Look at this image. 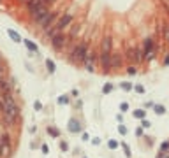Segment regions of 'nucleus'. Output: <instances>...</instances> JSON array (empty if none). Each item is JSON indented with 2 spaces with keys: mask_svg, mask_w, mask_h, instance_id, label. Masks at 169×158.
<instances>
[{
  "mask_svg": "<svg viewBox=\"0 0 169 158\" xmlns=\"http://www.w3.org/2000/svg\"><path fill=\"white\" fill-rule=\"evenodd\" d=\"M127 74L129 76H136L138 74V65H127Z\"/></svg>",
  "mask_w": 169,
  "mask_h": 158,
  "instance_id": "nucleus-17",
  "label": "nucleus"
},
{
  "mask_svg": "<svg viewBox=\"0 0 169 158\" xmlns=\"http://www.w3.org/2000/svg\"><path fill=\"white\" fill-rule=\"evenodd\" d=\"M160 153H169V141H164L162 144H160V149H159Z\"/></svg>",
  "mask_w": 169,
  "mask_h": 158,
  "instance_id": "nucleus-20",
  "label": "nucleus"
},
{
  "mask_svg": "<svg viewBox=\"0 0 169 158\" xmlns=\"http://www.w3.org/2000/svg\"><path fill=\"white\" fill-rule=\"evenodd\" d=\"M60 148H62V151H67V149H69V146H67V142H62V144H60Z\"/></svg>",
  "mask_w": 169,
  "mask_h": 158,
  "instance_id": "nucleus-33",
  "label": "nucleus"
},
{
  "mask_svg": "<svg viewBox=\"0 0 169 158\" xmlns=\"http://www.w3.org/2000/svg\"><path fill=\"white\" fill-rule=\"evenodd\" d=\"M92 142H93V144H97V146H99V144H101V139H92Z\"/></svg>",
  "mask_w": 169,
  "mask_h": 158,
  "instance_id": "nucleus-37",
  "label": "nucleus"
},
{
  "mask_svg": "<svg viewBox=\"0 0 169 158\" xmlns=\"http://www.w3.org/2000/svg\"><path fill=\"white\" fill-rule=\"evenodd\" d=\"M69 128H71V132L78 134V132L81 130V125H79V121H78V120H71V121H69Z\"/></svg>",
  "mask_w": 169,
  "mask_h": 158,
  "instance_id": "nucleus-14",
  "label": "nucleus"
},
{
  "mask_svg": "<svg viewBox=\"0 0 169 158\" xmlns=\"http://www.w3.org/2000/svg\"><path fill=\"white\" fill-rule=\"evenodd\" d=\"M136 135H138V137H141V135H143V128H141V127L136 130Z\"/></svg>",
  "mask_w": 169,
  "mask_h": 158,
  "instance_id": "nucleus-34",
  "label": "nucleus"
},
{
  "mask_svg": "<svg viewBox=\"0 0 169 158\" xmlns=\"http://www.w3.org/2000/svg\"><path fill=\"white\" fill-rule=\"evenodd\" d=\"M9 37H11V39H14L16 42H21V40H23V39H21V37H19L14 30H9Z\"/></svg>",
  "mask_w": 169,
  "mask_h": 158,
  "instance_id": "nucleus-18",
  "label": "nucleus"
},
{
  "mask_svg": "<svg viewBox=\"0 0 169 158\" xmlns=\"http://www.w3.org/2000/svg\"><path fill=\"white\" fill-rule=\"evenodd\" d=\"M134 90H136L138 93H145V86H143V84H136V86H134Z\"/></svg>",
  "mask_w": 169,
  "mask_h": 158,
  "instance_id": "nucleus-25",
  "label": "nucleus"
},
{
  "mask_svg": "<svg viewBox=\"0 0 169 158\" xmlns=\"http://www.w3.org/2000/svg\"><path fill=\"white\" fill-rule=\"evenodd\" d=\"M51 11V5H46V4H39L37 7H34L32 11H30V21L35 25L39 19H42L48 12Z\"/></svg>",
  "mask_w": 169,
  "mask_h": 158,
  "instance_id": "nucleus-3",
  "label": "nucleus"
},
{
  "mask_svg": "<svg viewBox=\"0 0 169 158\" xmlns=\"http://www.w3.org/2000/svg\"><path fill=\"white\" fill-rule=\"evenodd\" d=\"M123 151H125V155H127V157H130V149H129V146H127V144H123Z\"/></svg>",
  "mask_w": 169,
  "mask_h": 158,
  "instance_id": "nucleus-31",
  "label": "nucleus"
},
{
  "mask_svg": "<svg viewBox=\"0 0 169 158\" xmlns=\"http://www.w3.org/2000/svg\"><path fill=\"white\" fill-rule=\"evenodd\" d=\"M111 91H113V84L111 83H106L104 88H102V93H111Z\"/></svg>",
  "mask_w": 169,
  "mask_h": 158,
  "instance_id": "nucleus-22",
  "label": "nucleus"
},
{
  "mask_svg": "<svg viewBox=\"0 0 169 158\" xmlns=\"http://www.w3.org/2000/svg\"><path fill=\"white\" fill-rule=\"evenodd\" d=\"M58 102H60V104H69V97H67V95H62V97L58 98Z\"/></svg>",
  "mask_w": 169,
  "mask_h": 158,
  "instance_id": "nucleus-26",
  "label": "nucleus"
},
{
  "mask_svg": "<svg viewBox=\"0 0 169 158\" xmlns=\"http://www.w3.org/2000/svg\"><path fill=\"white\" fill-rule=\"evenodd\" d=\"M72 23H74V14L67 11V12H62V14H60L58 21H56V26H58V30H60V32H63V30H65V28H69Z\"/></svg>",
  "mask_w": 169,
  "mask_h": 158,
  "instance_id": "nucleus-6",
  "label": "nucleus"
},
{
  "mask_svg": "<svg viewBox=\"0 0 169 158\" xmlns=\"http://www.w3.org/2000/svg\"><path fill=\"white\" fill-rule=\"evenodd\" d=\"M111 53L113 51H99V67L104 74H108L111 70Z\"/></svg>",
  "mask_w": 169,
  "mask_h": 158,
  "instance_id": "nucleus-5",
  "label": "nucleus"
},
{
  "mask_svg": "<svg viewBox=\"0 0 169 158\" xmlns=\"http://www.w3.org/2000/svg\"><path fill=\"white\" fill-rule=\"evenodd\" d=\"M123 63H125L123 53L113 49V53H111V70H120V69L123 67Z\"/></svg>",
  "mask_w": 169,
  "mask_h": 158,
  "instance_id": "nucleus-9",
  "label": "nucleus"
},
{
  "mask_svg": "<svg viewBox=\"0 0 169 158\" xmlns=\"http://www.w3.org/2000/svg\"><path fill=\"white\" fill-rule=\"evenodd\" d=\"M122 88H123L125 91H130V90H132V84H130V83H122Z\"/></svg>",
  "mask_w": 169,
  "mask_h": 158,
  "instance_id": "nucleus-24",
  "label": "nucleus"
},
{
  "mask_svg": "<svg viewBox=\"0 0 169 158\" xmlns=\"http://www.w3.org/2000/svg\"><path fill=\"white\" fill-rule=\"evenodd\" d=\"M60 14H62L60 11H49V12H48V14H46V16H44L42 19H39V21L35 23V26H37L39 30H42V32H44L46 28H49V26H53V25H55V23L58 21V18H60Z\"/></svg>",
  "mask_w": 169,
  "mask_h": 158,
  "instance_id": "nucleus-2",
  "label": "nucleus"
},
{
  "mask_svg": "<svg viewBox=\"0 0 169 158\" xmlns=\"http://www.w3.org/2000/svg\"><path fill=\"white\" fill-rule=\"evenodd\" d=\"M49 42H51V47H53L55 51H63V49L69 46V39H67V33H65V32L56 33Z\"/></svg>",
  "mask_w": 169,
  "mask_h": 158,
  "instance_id": "nucleus-4",
  "label": "nucleus"
},
{
  "mask_svg": "<svg viewBox=\"0 0 169 158\" xmlns=\"http://www.w3.org/2000/svg\"><path fill=\"white\" fill-rule=\"evenodd\" d=\"M162 63H164V65H169V53H168V55H164V58H162Z\"/></svg>",
  "mask_w": 169,
  "mask_h": 158,
  "instance_id": "nucleus-30",
  "label": "nucleus"
},
{
  "mask_svg": "<svg viewBox=\"0 0 169 158\" xmlns=\"http://www.w3.org/2000/svg\"><path fill=\"white\" fill-rule=\"evenodd\" d=\"M118 132H120V134H122V135H125V134H127V127H125V125H122V123H120V127H118Z\"/></svg>",
  "mask_w": 169,
  "mask_h": 158,
  "instance_id": "nucleus-27",
  "label": "nucleus"
},
{
  "mask_svg": "<svg viewBox=\"0 0 169 158\" xmlns=\"http://www.w3.org/2000/svg\"><path fill=\"white\" fill-rule=\"evenodd\" d=\"M145 63V51L141 44H134V56H132V65H141Z\"/></svg>",
  "mask_w": 169,
  "mask_h": 158,
  "instance_id": "nucleus-11",
  "label": "nucleus"
},
{
  "mask_svg": "<svg viewBox=\"0 0 169 158\" xmlns=\"http://www.w3.org/2000/svg\"><path fill=\"white\" fill-rule=\"evenodd\" d=\"M145 116H146L145 109H136V111H134V118H138V120H145Z\"/></svg>",
  "mask_w": 169,
  "mask_h": 158,
  "instance_id": "nucleus-15",
  "label": "nucleus"
},
{
  "mask_svg": "<svg viewBox=\"0 0 169 158\" xmlns=\"http://www.w3.org/2000/svg\"><path fill=\"white\" fill-rule=\"evenodd\" d=\"M157 56H159V49H153V51H150V53L145 55V62H155Z\"/></svg>",
  "mask_w": 169,
  "mask_h": 158,
  "instance_id": "nucleus-13",
  "label": "nucleus"
},
{
  "mask_svg": "<svg viewBox=\"0 0 169 158\" xmlns=\"http://www.w3.org/2000/svg\"><path fill=\"white\" fill-rule=\"evenodd\" d=\"M90 49H92V46H90V42H88V40H78V42H74V44L71 46L69 55H67V60H69L71 63L83 65V62L86 60V56H88Z\"/></svg>",
  "mask_w": 169,
  "mask_h": 158,
  "instance_id": "nucleus-1",
  "label": "nucleus"
},
{
  "mask_svg": "<svg viewBox=\"0 0 169 158\" xmlns=\"http://www.w3.org/2000/svg\"><path fill=\"white\" fill-rule=\"evenodd\" d=\"M141 47H143L145 55H146V53H150V51H153V49H159L157 37H155V35H148V37H145V39H143V42H141Z\"/></svg>",
  "mask_w": 169,
  "mask_h": 158,
  "instance_id": "nucleus-8",
  "label": "nucleus"
},
{
  "mask_svg": "<svg viewBox=\"0 0 169 158\" xmlns=\"http://www.w3.org/2000/svg\"><path fill=\"white\" fill-rule=\"evenodd\" d=\"M19 2H21V4H23V5H25V4H28V2H30V0H19Z\"/></svg>",
  "mask_w": 169,
  "mask_h": 158,
  "instance_id": "nucleus-38",
  "label": "nucleus"
},
{
  "mask_svg": "<svg viewBox=\"0 0 169 158\" xmlns=\"http://www.w3.org/2000/svg\"><path fill=\"white\" fill-rule=\"evenodd\" d=\"M153 111H155L157 114H164V113H166V107L160 106V104H157V106H153Z\"/></svg>",
  "mask_w": 169,
  "mask_h": 158,
  "instance_id": "nucleus-19",
  "label": "nucleus"
},
{
  "mask_svg": "<svg viewBox=\"0 0 169 158\" xmlns=\"http://www.w3.org/2000/svg\"><path fill=\"white\" fill-rule=\"evenodd\" d=\"M99 51H113V35L109 32H106L101 39V44H99Z\"/></svg>",
  "mask_w": 169,
  "mask_h": 158,
  "instance_id": "nucleus-10",
  "label": "nucleus"
},
{
  "mask_svg": "<svg viewBox=\"0 0 169 158\" xmlns=\"http://www.w3.org/2000/svg\"><path fill=\"white\" fill-rule=\"evenodd\" d=\"M46 69H48V70L53 74V72H55V63H53L51 60H46Z\"/></svg>",
  "mask_w": 169,
  "mask_h": 158,
  "instance_id": "nucleus-21",
  "label": "nucleus"
},
{
  "mask_svg": "<svg viewBox=\"0 0 169 158\" xmlns=\"http://www.w3.org/2000/svg\"><path fill=\"white\" fill-rule=\"evenodd\" d=\"M108 146H109V149H115V148H118V142H116L115 139H111V141L108 142Z\"/></svg>",
  "mask_w": 169,
  "mask_h": 158,
  "instance_id": "nucleus-23",
  "label": "nucleus"
},
{
  "mask_svg": "<svg viewBox=\"0 0 169 158\" xmlns=\"http://www.w3.org/2000/svg\"><path fill=\"white\" fill-rule=\"evenodd\" d=\"M23 42H25V46H26L30 51H37V44H35V42H32V40H28V39L23 40Z\"/></svg>",
  "mask_w": 169,
  "mask_h": 158,
  "instance_id": "nucleus-16",
  "label": "nucleus"
},
{
  "mask_svg": "<svg viewBox=\"0 0 169 158\" xmlns=\"http://www.w3.org/2000/svg\"><path fill=\"white\" fill-rule=\"evenodd\" d=\"M120 111H122V113L129 111V104H125V102H123V104H120Z\"/></svg>",
  "mask_w": 169,
  "mask_h": 158,
  "instance_id": "nucleus-29",
  "label": "nucleus"
},
{
  "mask_svg": "<svg viewBox=\"0 0 169 158\" xmlns=\"http://www.w3.org/2000/svg\"><path fill=\"white\" fill-rule=\"evenodd\" d=\"M48 130H49V135H53V137H58V135H60V132H58V130H55L53 127H51V128H48Z\"/></svg>",
  "mask_w": 169,
  "mask_h": 158,
  "instance_id": "nucleus-28",
  "label": "nucleus"
},
{
  "mask_svg": "<svg viewBox=\"0 0 169 158\" xmlns=\"http://www.w3.org/2000/svg\"><path fill=\"white\" fill-rule=\"evenodd\" d=\"M97 62H99V53H97L95 49H90L86 60L83 62L85 70H88V72H95V65H97Z\"/></svg>",
  "mask_w": 169,
  "mask_h": 158,
  "instance_id": "nucleus-7",
  "label": "nucleus"
},
{
  "mask_svg": "<svg viewBox=\"0 0 169 158\" xmlns=\"http://www.w3.org/2000/svg\"><path fill=\"white\" fill-rule=\"evenodd\" d=\"M34 107H35V111H41V109H42V106H41V102H35V104H34Z\"/></svg>",
  "mask_w": 169,
  "mask_h": 158,
  "instance_id": "nucleus-32",
  "label": "nucleus"
},
{
  "mask_svg": "<svg viewBox=\"0 0 169 158\" xmlns=\"http://www.w3.org/2000/svg\"><path fill=\"white\" fill-rule=\"evenodd\" d=\"M4 107H5V104H4V100H2V98H0V113H2V111H4Z\"/></svg>",
  "mask_w": 169,
  "mask_h": 158,
  "instance_id": "nucleus-36",
  "label": "nucleus"
},
{
  "mask_svg": "<svg viewBox=\"0 0 169 158\" xmlns=\"http://www.w3.org/2000/svg\"><path fill=\"white\" fill-rule=\"evenodd\" d=\"M12 90H14V83H12L9 77H2V79H0V95L11 93Z\"/></svg>",
  "mask_w": 169,
  "mask_h": 158,
  "instance_id": "nucleus-12",
  "label": "nucleus"
},
{
  "mask_svg": "<svg viewBox=\"0 0 169 158\" xmlns=\"http://www.w3.org/2000/svg\"><path fill=\"white\" fill-rule=\"evenodd\" d=\"M150 127V121H146V120H143V128H148Z\"/></svg>",
  "mask_w": 169,
  "mask_h": 158,
  "instance_id": "nucleus-35",
  "label": "nucleus"
},
{
  "mask_svg": "<svg viewBox=\"0 0 169 158\" xmlns=\"http://www.w3.org/2000/svg\"><path fill=\"white\" fill-rule=\"evenodd\" d=\"M0 2H2V0H0Z\"/></svg>",
  "mask_w": 169,
  "mask_h": 158,
  "instance_id": "nucleus-39",
  "label": "nucleus"
}]
</instances>
